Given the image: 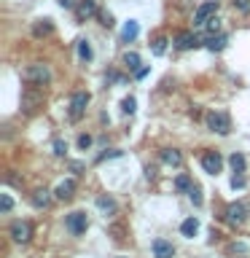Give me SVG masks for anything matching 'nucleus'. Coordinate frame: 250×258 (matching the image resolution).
<instances>
[{
	"label": "nucleus",
	"instance_id": "11",
	"mask_svg": "<svg viewBox=\"0 0 250 258\" xmlns=\"http://www.w3.org/2000/svg\"><path fill=\"white\" fill-rule=\"evenodd\" d=\"M175 46L180 48V51H189V48H197L199 46V40H197V35H194V32H177L175 35Z\"/></svg>",
	"mask_w": 250,
	"mask_h": 258
},
{
	"label": "nucleus",
	"instance_id": "22",
	"mask_svg": "<svg viewBox=\"0 0 250 258\" xmlns=\"http://www.w3.org/2000/svg\"><path fill=\"white\" fill-rule=\"evenodd\" d=\"M191 185H194V183H191V177H189V175H177V180H175V188H177V191L189 194V191H191Z\"/></svg>",
	"mask_w": 250,
	"mask_h": 258
},
{
	"label": "nucleus",
	"instance_id": "33",
	"mask_svg": "<svg viewBox=\"0 0 250 258\" xmlns=\"http://www.w3.org/2000/svg\"><path fill=\"white\" fill-rule=\"evenodd\" d=\"M121 156V151H105L102 156H100V161H105V159H118Z\"/></svg>",
	"mask_w": 250,
	"mask_h": 258
},
{
	"label": "nucleus",
	"instance_id": "26",
	"mask_svg": "<svg viewBox=\"0 0 250 258\" xmlns=\"http://www.w3.org/2000/svg\"><path fill=\"white\" fill-rule=\"evenodd\" d=\"M164 48H167V38H164V35H159L156 40H153V54L161 56V54H164Z\"/></svg>",
	"mask_w": 250,
	"mask_h": 258
},
{
	"label": "nucleus",
	"instance_id": "24",
	"mask_svg": "<svg viewBox=\"0 0 250 258\" xmlns=\"http://www.w3.org/2000/svg\"><path fill=\"white\" fill-rule=\"evenodd\" d=\"M124 64H127L129 70H137V68H140V56H137L135 51H127L124 54Z\"/></svg>",
	"mask_w": 250,
	"mask_h": 258
},
{
	"label": "nucleus",
	"instance_id": "4",
	"mask_svg": "<svg viewBox=\"0 0 250 258\" xmlns=\"http://www.w3.org/2000/svg\"><path fill=\"white\" fill-rule=\"evenodd\" d=\"M8 234H11L14 242H19V245H24V242L32 239V223L30 221H14L11 229H8Z\"/></svg>",
	"mask_w": 250,
	"mask_h": 258
},
{
	"label": "nucleus",
	"instance_id": "27",
	"mask_svg": "<svg viewBox=\"0 0 250 258\" xmlns=\"http://www.w3.org/2000/svg\"><path fill=\"white\" fill-rule=\"evenodd\" d=\"M121 110H124L127 116H132V113L137 110V102H135V97H127V100L121 102Z\"/></svg>",
	"mask_w": 250,
	"mask_h": 258
},
{
	"label": "nucleus",
	"instance_id": "20",
	"mask_svg": "<svg viewBox=\"0 0 250 258\" xmlns=\"http://www.w3.org/2000/svg\"><path fill=\"white\" fill-rule=\"evenodd\" d=\"M229 164H231V169H234L237 175L245 172V156H242V153H231V156H229Z\"/></svg>",
	"mask_w": 250,
	"mask_h": 258
},
{
	"label": "nucleus",
	"instance_id": "21",
	"mask_svg": "<svg viewBox=\"0 0 250 258\" xmlns=\"http://www.w3.org/2000/svg\"><path fill=\"white\" fill-rule=\"evenodd\" d=\"M226 43H229V38H226V35H215V38H210L207 48H210V51H223Z\"/></svg>",
	"mask_w": 250,
	"mask_h": 258
},
{
	"label": "nucleus",
	"instance_id": "32",
	"mask_svg": "<svg viewBox=\"0 0 250 258\" xmlns=\"http://www.w3.org/2000/svg\"><path fill=\"white\" fill-rule=\"evenodd\" d=\"M89 145H92V137H89V135H81V137H78V148H84V151H86Z\"/></svg>",
	"mask_w": 250,
	"mask_h": 258
},
{
	"label": "nucleus",
	"instance_id": "9",
	"mask_svg": "<svg viewBox=\"0 0 250 258\" xmlns=\"http://www.w3.org/2000/svg\"><path fill=\"white\" fill-rule=\"evenodd\" d=\"M65 223H68V231L70 234H84L86 229H89V221H86V215L84 213H70L68 218H65Z\"/></svg>",
	"mask_w": 250,
	"mask_h": 258
},
{
	"label": "nucleus",
	"instance_id": "16",
	"mask_svg": "<svg viewBox=\"0 0 250 258\" xmlns=\"http://www.w3.org/2000/svg\"><path fill=\"white\" fill-rule=\"evenodd\" d=\"M32 32L40 38V35H51L54 32V24H51V19H38L35 24H32Z\"/></svg>",
	"mask_w": 250,
	"mask_h": 258
},
{
	"label": "nucleus",
	"instance_id": "36",
	"mask_svg": "<svg viewBox=\"0 0 250 258\" xmlns=\"http://www.w3.org/2000/svg\"><path fill=\"white\" fill-rule=\"evenodd\" d=\"M207 27H210V32H215L218 27H221V19H215V16H213V19L207 22Z\"/></svg>",
	"mask_w": 250,
	"mask_h": 258
},
{
	"label": "nucleus",
	"instance_id": "31",
	"mask_svg": "<svg viewBox=\"0 0 250 258\" xmlns=\"http://www.w3.org/2000/svg\"><path fill=\"white\" fill-rule=\"evenodd\" d=\"M100 22L105 24V27H113V24H116L113 22V14H108V11H100Z\"/></svg>",
	"mask_w": 250,
	"mask_h": 258
},
{
	"label": "nucleus",
	"instance_id": "14",
	"mask_svg": "<svg viewBox=\"0 0 250 258\" xmlns=\"http://www.w3.org/2000/svg\"><path fill=\"white\" fill-rule=\"evenodd\" d=\"M161 161H164L167 167H180L183 164V153L177 148H164L161 151Z\"/></svg>",
	"mask_w": 250,
	"mask_h": 258
},
{
	"label": "nucleus",
	"instance_id": "15",
	"mask_svg": "<svg viewBox=\"0 0 250 258\" xmlns=\"http://www.w3.org/2000/svg\"><path fill=\"white\" fill-rule=\"evenodd\" d=\"M51 194H54V191H48V188H38L30 199H32V205H35L38 210H46L48 205H51Z\"/></svg>",
	"mask_w": 250,
	"mask_h": 258
},
{
	"label": "nucleus",
	"instance_id": "17",
	"mask_svg": "<svg viewBox=\"0 0 250 258\" xmlns=\"http://www.w3.org/2000/svg\"><path fill=\"white\" fill-rule=\"evenodd\" d=\"M137 32H140L137 22H127V24H124V30H121V40H124V43H129V40H135V38H137Z\"/></svg>",
	"mask_w": 250,
	"mask_h": 258
},
{
	"label": "nucleus",
	"instance_id": "19",
	"mask_svg": "<svg viewBox=\"0 0 250 258\" xmlns=\"http://www.w3.org/2000/svg\"><path fill=\"white\" fill-rule=\"evenodd\" d=\"M97 207H100L102 213H108V215H113V213L118 210L116 199H110V197H100V199H97Z\"/></svg>",
	"mask_w": 250,
	"mask_h": 258
},
{
	"label": "nucleus",
	"instance_id": "3",
	"mask_svg": "<svg viewBox=\"0 0 250 258\" xmlns=\"http://www.w3.org/2000/svg\"><path fill=\"white\" fill-rule=\"evenodd\" d=\"M43 105V89L40 86H27L22 92V110L24 113H35Z\"/></svg>",
	"mask_w": 250,
	"mask_h": 258
},
{
	"label": "nucleus",
	"instance_id": "35",
	"mask_svg": "<svg viewBox=\"0 0 250 258\" xmlns=\"http://www.w3.org/2000/svg\"><path fill=\"white\" fill-rule=\"evenodd\" d=\"M56 3H59L62 8H76V6L81 3V0H56Z\"/></svg>",
	"mask_w": 250,
	"mask_h": 258
},
{
	"label": "nucleus",
	"instance_id": "5",
	"mask_svg": "<svg viewBox=\"0 0 250 258\" xmlns=\"http://www.w3.org/2000/svg\"><path fill=\"white\" fill-rule=\"evenodd\" d=\"M221 167H223V156L218 151L202 153V169H205L207 175H218V172H221Z\"/></svg>",
	"mask_w": 250,
	"mask_h": 258
},
{
	"label": "nucleus",
	"instance_id": "23",
	"mask_svg": "<svg viewBox=\"0 0 250 258\" xmlns=\"http://www.w3.org/2000/svg\"><path fill=\"white\" fill-rule=\"evenodd\" d=\"M78 56L84 62L92 59V46H89V40H78Z\"/></svg>",
	"mask_w": 250,
	"mask_h": 258
},
{
	"label": "nucleus",
	"instance_id": "10",
	"mask_svg": "<svg viewBox=\"0 0 250 258\" xmlns=\"http://www.w3.org/2000/svg\"><path fill=\"white\" fill-rule=\"evenodd\" d=\"M94 14H97V0H81V3L76 6V19L78 22L92 19Z\"/></svg>",
	"mask_w": 250,
	"mask_h": 258
},
{
	"label": "nucleus",
	"instance_id": "38",
	"mask_svg": "<svg viewBox=\"0 0 250 258\" xmlns=\"http://www.w3.org/2000/svg\"><path fill=\"white\" fill-rule=\"evenodd\" d=\"M116 258H127V255H116Z\"/></svg>",
	"mask_w": 250,
	"mask_h": 258
},
{
	"label": "nucleus",
	"instance_id": "12",
	"mask_svg": "<svg viewBox=\"0 0 250 258\" xmlns=\"http://www.w3.org/2000/svg\"><path fill=\"white\" fill-rule=\"evenodd\" d=\"M73 194H76V180H62L59 185L54 188V197L59 199V202H68V199H73Z\"/></svg>",
	"mask_w": 250,
	"mask_h": 258
},
{
	"label": "nucleus",
	"instance_id": "6",
	"mask_svg": "<svg viewBox=\"0 0 250 258\" xmlns=\"http://www.w3.org/2000/svg\"><path fill=\"white\" fill-rule=\"evenodd\" d=\"M247 205H242V202H231L229 207H226V221H229L231 226H239V223H245V218H247Z\"/></svg>",
	"mask_w": 250,
	"mask_h": 258
},
{
	"label": "nucleus",
	"instance_id": "8",
	"mask_svg": "<svg viewBox=\"0 0 250 258\" xmlns=\"http://www.w3.org/2000/svg\"><path fill=\"white\" fill-rule=\"evenodd\" d=\"M215 11H218V0H207V3H202L197 11H194V24H207L215 16Z\"/></svg>",
	"mask_w": 250,
	"mask_h": 258
},
{
	"label": "nucleus",
	"instance_id": "28",
	"mask_svg": "<svg viewBox=\"0 0 250 258\" xmlns=\"http://www.w3.org/2000/svg\"><path fill=\"white\" fill-rule=\"evenodd\" d=\"M68 153V143L65 140H54V156H65Z\"/></svg>",
	"mask_w": 250,
	"mask_h": 258
},
{
	"label": "nucleus",
	"instance_id": "2",
	"mask_svg": "<svg viewBox=\"0 0 250 258\" xmlns=\"http://www.w3.org/2000/svg\"><path fill=\"white\" fill-rule=\"evenodd\" d=\"M205 121H207V129H213V132H218V135H229L231 132V118H229L226 110H210Z\"/></svg>",
	"mask_w": 250,
	"mask_h": 258
},
{
	"label": "nucleus",
	"instance_id": "25",
	"mask_svg": "<svg viewBox=\"0 0 250 258\" xmlns=\"http://www.w3.org/2000/svg\"><path fill=\"white\" fill-rule=\"evenodd\" d=\"M189 199H191V202H194V205H197V207H202V202H205V199H202V188H199L197 183L191 185V191H189Z\"/></svg>",
	"mask_w": 250,
	"mask_h": 258
},
{
	"label": "nucleus",
	"instance_id": "18",
	"mask_svg": "<svg viewBox=\"0 0 250 258\" xmlns=\"http://www.w3.org/2000/svg\"><path fill=\"white\" fill-rule=\"evenodd\" d=\"M180 231H183V237H194V234L199 231V221L197 218H185V221L180 223Z\"/></svg>",
	"mask_w": 250,
	"mask_h": 258
},
{
	"label": "nucleus",
	"instance_id": "7",
	"mask_svg": "<svg viewBox=\"0 0 250 258\" xmlns=\"http://www.w3.org/2000/svg\"><path fill=\"white\" fill-rule=\"evenodd\" d=\"M86 105H89V94L86 92H76V94H73L70 97V118L78 121L86 113Z\"/></svg>",
	"mask_w": 250,
	"mask_h": 258
},
{
	"label": "nucleus",
	"instance_id": "13",
	"mask_svg": "<svg viewBox=\"0 0 250 258\" xmlns=\"http://www.w3.org/2000/svg\"><path fill=\"white\" fill-rule=\"evenodd\" d=\"M153 255H156V258H175V247H172V242H167V239H156V242H153Z\"/></svg>",
	"mask_w": 250,
	"mask_h": 258
},
{
	"label": "nucleus",
	"instance_id": "30",
	"mask_svg": "<svg viewBox=\"0 0 250 258\" xmlns=\"http://www.w3.org/2000/svg\"><path fill=\"white\" fill-rule=\"evenodd\" d=\"M11 207H14V199L8 197V194H3V197H0V210H3V213H8Z\"/></svg>",
	"mask_w": 250,
	"mask_h": 258
},
{
	"label": "nucleus",
	"instance_id": "34",
	"mask_svg": "<svg viewBox=\"0 0 250 258\" xmlns=\"http://www.w3.org/2000/svg\"><path fill=\"white\" fill-rule=\"evenodd\" d=\"M231 185H234V188H242V185H245V177H242V175H234V177H231Z\"/></svg>",
	"mask_w": 250,
	"mask_h": 258
},
{
	"label": "nucleus",
	"instance_id": "29",
	"mask_svg": "<svg viewBox=\"0 0 250 258\" xmlns=\"http://www.w3.org/2000/svg\"><path fill=\"white\" fill-rule=\"evenodd\" d=\"M234 8L239 14H250V0H234Z\"/></svg>",
	"mask_w": 250,
	"mask_h": 258
},
{
	"label": "nucleus",
	"instance_id": "37",
	"mask_svg": "<svg viewBox=\"0 0 250 258\" xmlns=\"http://www.w3.org/2000/svg\"><path fill=\"white\" fill-rule=\"evenodd\" d=\"M70 169H73V172H81V169H84V164H81V161H73Z\"/></svg>",
	"mask_w": 250,
	"mask_h": 258
},
{
	"label": "nucleus",
	"instance_id": "1",
	"mask_svg": "<svg viewBox=\"0 0 250 258\" xmlns=\"http://www.w3.org/2000/svg\"><path fill=\"white\" fill-rule=\"evenodd\" d=\"M22 81L30 86H46L48 81H51V68L43 62H35V64H27V68L22 70Z\"/></svg>",
	"mask_w": 250,
	"mask_h": 258
}]
</instances>
